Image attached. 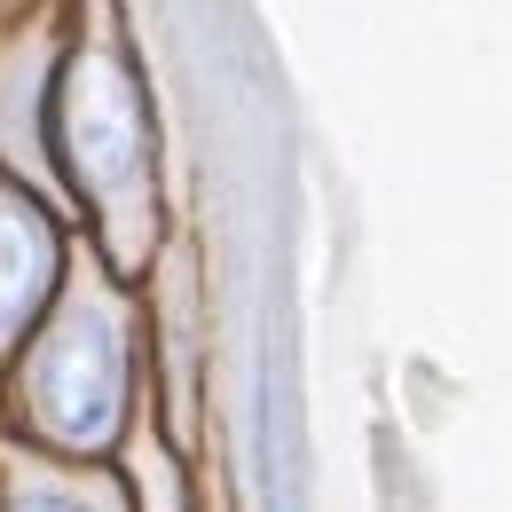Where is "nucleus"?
<instances>
[{
	"instance_id": "4",
	"label": "nucleus",
	"mask_w": 512,
	"mask_h": 512,
	"mask_svg": "<svg viewBox=\"0 0 512 512\" xmlns=\"http://www.w3.org/2000/svg\"><path fill=\"white\" fill-rule=\"evenodd\" d=\"M8 512H103L95 497H79V489H24Z\"/></svg>"
},
{
	"instance_id": "2",
	"label": "nucleus",
	"mask_w": 512,
	"mask_h": 512,
	"mask_svg": "<svg viewBox=\"0 0 512 512\" xmlns=\"http://www.w3.org/2000/svg\"><path fill=\"white\" fill-rule=\"evenodd\" d=\"M64 150L79 190L103 205H127L142 190V95L111 56H79L64 71Z\"/></svg>"
},
{
	"instance_id": "1",
	"label": "nucleus",
	"mask_w": 512,
	"mask_h": 512,
	"mask_svg": "<svg viewBox=\"0 0 512 512\" xmlns=\"http://www.w3.org/2000/svg\"><path fill=\"white\" fill-rule=\"evenodd\" d=\"M32 426L64 449H103L127 410V323L111 292H71L32 347Z\"/></svg>"
},
{
	"instance_id": "3",
	"label": "nucleus",
	"mask_w": 512,
	"mask_h": 512,
	"mask_svg": "<svg viewBox=\"0 0 512 512\" xmlns=\"http://www.w3.org/2000/svg\"><path fill=\"white\" fill-rule=\"evenodd\" d=\"M56 292V229L24 190L0 182V347L48 308Z\"/></svg>"
}]
</instances>
